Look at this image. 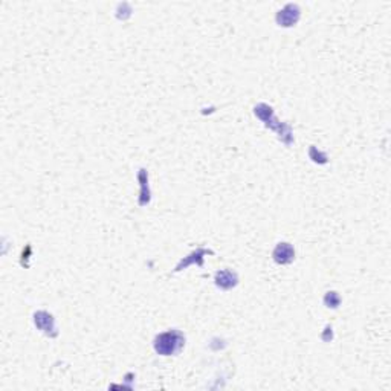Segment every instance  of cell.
Returning <instances> with one entry per match:
<instances>
[{
    "instance_id": "cell-1",
    "label": "cell",
    "mask_w": 391,
    "mask_h": 391,
    "mask_svg": "<svg viewBox=\"0 0 391 391\" xmlns=\"http://www.w3.org/2000/svg\"><path fill=\"white\" fill-rule=\"evenodd\" d=\"M184 344V339L181 336V333L178 332H167V333H162L161 336L156 338V342H155V347H156V352L161 353V355H175L181 350Z\"/></svg>"
},
{
    "instance_id": "cell-3",
    "label": "cell",
    "mask_w": 391,
    "mask_h": 391,
    "mask_svg": "<svg viewBox=\"0 0 391 391\" xmlns=\"http://www.w3.org/2000/svg\"><path fill=\"white\" fill-rule=\"evenodd\" d=\"M217 280H225V281H222V283L218 284L220 287H223V289H228V287H231V286H234V284H235V283H231V280H234V281H235V275H234V274H231L229 271L218 272V274H217Z\"/></svg>"
},
{
    "instance_id": "cell-2",
    "label": "cell",
    "mask_w": 391,
    "mask_h": 391,
    "mask_svg": "<svg viewBox=\"0 0 391 391\" xmlns=\"http://www.w3.org/2000/svg\"><path fill=\"white\" fill-rule=\"evenodd\" d=\"M274 257L278 263H289L293 258V249L289 246V243H280L274 252Z\"/></svg>"
}]
</instances>
